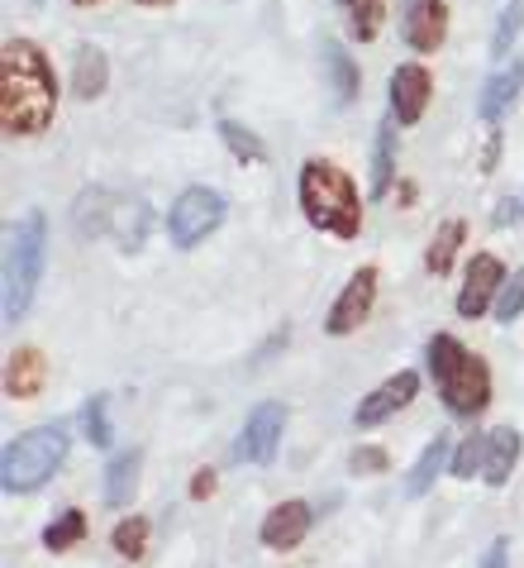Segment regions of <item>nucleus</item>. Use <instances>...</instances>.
I'll list each match as a JSON object with an SVG mask.
<instances>
[{
  "instance_id": "b1692460",
  "label": "nucleus",
  "mask_w": 524,
  "mask_h": 568,
  "mask_svg": "<svg viewBox=\"0 0 524 568\" xmlns=\"http://www.w3.org/2000/svg\"><path fill=\"white\" fill-rule=\"evenodd\" d=\"M219 139H225V149L238 158V163H263V158H267L263 139L253 130H244L238 120H219Z\"/></svg>"
},
{
  "instance_id": "39448f33",
  "label": "nucleus",
  "mask_w": 524,
  "mask_h": 568,
  "mask_svg": "<svg viewBox=\"0 0 524 568\" xmlns=\"http://www.w3.org/2000/svg\"><path fill=\"white\" fill-rule=\"evenodd\" d=\"M72 225L76 234H110L120 248H143L148 240V225H153V211L143 206V196L130 192H110V186H86L72 206Z\"/></svg>"
},
{
  "instance_id": "c85d7f7f",
  "label": "nucleus",
  "mask_w": 524,
  "mask_h": 568,
  "mask_svg": "<svg viewBox=\"0 0 524 568\" xmlns=\"http://www.w3.org/2000/svg\"><path fill=\"white\" fill-rule=\"evenodd\" d=\"M491 311H496L501 325H511V321H520V315H524V267L505 277V287H501V296H496V306H491Z\"/></svg>"
},
{
  "instance_id": "2f4dec72",
  "label": "nucleus",
  "mask_w": 524,
  "mask_h": 568,
  "mask_svg": "<svg viewBox=\"0 0 524 568\" xmlns=\"http://www.w3.org/2000/svg\"><path fill=\"white\" fill-rule=\"evenodd\" d=\"M353 473H387V454L381 449H353Z\"/></svg>"
},
{
  "instance_id": "9d476101",
  "label": "nucleus",
  "mask_w": 524,
  "mask_h": 568,
  "mask_svg": "<svg viewBox=\"0 0 524 568\" xmlns=\"http://www.w3.org/2000/svg\"><path fill=\"white\" fill-rule=\"evenodd\" d=\"M501 287H505V267H501V258L476 254L472 267H468L463 292H458V315H463V321H476V315H482L486 306H496Z\"/></svg>"
},
{
  "instance_id": "0eeeda50",
  "label": "nucleus",
  "mask_w": 524,
  "mask_h": 568,
  "mask_svg": "<svg viewBox=\"0 0 524 568\" xmlns=\"http://www.w3.org/2000/svg\"><path fill=\"white\" fill-rule=\"evenodd\" d=\"M225 196L210 192V186H191V192L177 196V206H172L167 215V234L177 248H196L205 234H215L219 225H225Z\"/></svg>"
},
{
  "instance_id": "bb28decb",
  "label": "nucleus",
  "mask_w": 524,
  "mask_h": 568,
  "mask_svg": "<svg viewBox=\"0 0 524 568\" xmlns=\"http://www.w3.org/2000/svg\"><path fill=\"white\" fill-rule=\"evenodd\" d=\"M82 535H86V516H82V511H62L53 526L43 530V545L53 549V555H62V549H72L76 540H82Z\"/></svg>"
},
{
  "instance_id": "4be33fe9",
  "label": "nucleus",
  "mask_w": 524,
  "mask_h": 568,
  "mask_svg": "<svg viewBox=\"0 0 524 568\" xmlns=\"http://www.w3.org/2000/svg\"><path fill=\"white\" fill-rule=\"evenodd\" d=\"M391 178H395V120H381L372 149V196H387Z\"/></svg>"
},
{
  "instance_id": "20e7f679",
  "label": "nucleus",
  "mask_w": 524,
  "mask_h": 568,
  "mask_svg": "<svg viewBox=\"0 0 524 568\" xmlns=\"http://www.w3.org/2000/svg\"><path fill=\"white\" fill-rule=\"evenodd\" d=\"M48 263V220L43 211L20 215V225L6 230V296H0V315L14 325L34 302Z\"/></svg>"
},
{
  "instance_id": "c756f323",
  "label": "nucleus",
  "mask_w": 524,
  "mask_h": 568,
  "mask_svg": "<svg viewBox=\"0 0 524 568\" xmlns=\"http://www.w3.org/2000/svg\"><path fill=\"white\" fill-rule=\"evenodd\" d=\"M482 464H486V435L482 439L468 435L453 454V478H472V473H482Z\"/></svg>"
},
{
  "instance_id": "412c9836",
  "label": "nucleus",
  "mask_w": 524,
  "mask_h": 568,
  "mask_svg": "<svg viewBox=\"0 0 524 568\" xmlns=\"http://www.w3.org/2000/svg\"><path fill=\"white\" fill-rule=\"evenodd\" d=\"M443 459H449V439L434 435L424 445V454L415 459V468H410V478H405V497H424L429 487H434V478L443 473Z\"/></svg>"
},
{
  "instance_id": "aec40b11",
  "label": "nucleus",
  "mask_w": 524,
  "mask_h": 568,
  "mask_svg": "<svg viewBox=\"0 0 524 568\" xmlns=\"http://www.w3.org/2000/svg\"><path fill=\"white\" fill-rule=\"evenodd\" d=\"M138 468H143V454L138 449H124L110 459L105 468V501L110 507H130L134 493H138Z\"/></svg>"
},
{
  "instance_id": "f3484780",
  "label": "nucleus",
  "mask_w": 524,
  "mask_h": 568,
  "mask_svg": "<svg viewBox=\"0 0 524 568\" xmlns=\"http://www.w3.org/2000/svg\"><path fill=\"white\" fill-rule=\"evenodd\" d=\"M43 377H48V358L39 349H14L10 354V368H6V392L10 397H20V402L39 397Z\"/></svg>"
},
{
  "instance_id": "2eb2a0df",
  "label": "nucleus",
  "mask_w": 524,
  "mask_h": 568,
  "mask_svg": "<svg viewBox=\"0 0 524 568\" xmlns=\"http://www.w3.org/2000/svg\"><path fill=\"white\" fill-rule=\"evenodd\" d=\"M520 91H524V62H520V58H511L496 77H486L482 97H476V115L496 124V120L505 115V110H511V105L520 101Z\"/></svg>"
},
{
  "instance_id": "393cba45",
  "label": "nucleus",
  "mask_w": 524,
  "mask_h": 568,
  "mask_svg": "<svg viewBox=\"0 0 524 568\" xmlns=\"http://www.w3.org/2000/svg\"><path fill=\"white\" fill-rule=\"evenodd\" d=\"M110 545H115V555H120V559L138 564V559H143V549H148V520H143V516L120 520L115 535H110Z\"/></svg>"
},
{
  "instance_id": "f704fd0d",
  "label": "nucleus",
  "mask_w": 524,
  "mask_h": 568,
  "mask_svg": "<svg viewBox=\"0 0 524 568\" xmlns=\"http://www.w3.org/2000/svg\"><path fill=\"white\" fill-rule=\"evenodd\" d=\"M505 559H511V545L496 540V545H491L486 555H482V564H476V568H505Z\"/></svg>"
},
{
  "instance_id": "6e6552de",
  "label": "nucleus",
  "mask_w": 524,
  "mask_h": 568,
  "mask_svg": "<svg viewBox=\"0 0 524 568\" xmlns=\"http://www.w3.org/2000/svg\"><path fill=\"white\" fill-rule=\"evenodd\" d=\"M281 430H286V406L281 402L253 406V416L244 420V435L234 439V459H244V464H273V454L281 445Z\"/></svg>"
},
{
  "instance_id": "6ab92c4d",
  "label": "nucleus",
  "mask_w": 524,
  "mask_h": 568,
  "mask_svg": "<svg viewBox=\"0 0 524 568\" xmlns=\"http://www.w3.org/2000/svg\"><path fill=\"white\" fill-rule=\"evenodd\" d=\"M105 82H110L105 53L95 49V43H82V49H76V62H72V91H76V101H95L105 91Z\"/></svg>"
},
{
  "instance_id": "dca6fc26",
  "label": "nucleus",
  "mask_w": 524,
  "mask_h": 568,
  "mask_svg": "<svg viewBox=\"0 0 524 568\" xmlns=\"http://www.w3.org/2000/svg\"><path fill=\"white\" fill-rule=\"evenodd\" d=\"M520 464V430H511V425H501V430L486 435V464H482V478L491 487H505L511 483V473Z\"/></svg>"
},
{
  "instance_id": "7ed1b4c3",
  "label": "nucleus",
  "mask_w": 524,
  "mask_h": 568,
  "mask_svg": "<svg viewBox=\"0 0 524 568\" xmlns=\"http://www.w3.org/2000/svg\"><path fill=\"white\" fill-rule=\"evenodd\" d=\"M429 373H434V387H439V397L443 406H449L453 416H482L486 412V402H491V373H486V363L476 358L463 339H453V335H434L429 339Z\"/></svg>"
},
{
  "instance_id": "f257e3e1",
  "label": "nucleus",
  "mask_w": 524,
  "mask_h": 568,
  "mask_svg": "<svg viewBox=\"0 0 524 568\" xmlns=\"http://www.w3.org/2000/svg\"><path fill=\"white\" fill-rule=\"evenodd\" d=\"M58 115V77L39 43L10 39L0 49V130L10 139L43 134Z\"/></svg>"
},
{
  "instance_id": "f03ea898",
  "label": "nucleus",
  "mask_w": 524,
  "mask_h": 568,
  "mask_svg": "<svg viewBox=\"0 0 524 568\" xmlns=\"http://www.w3.org/2000/svg\"><path fill=\"white\" fill-rule=\"evenodd\" d=\"M300 211H306L315 230L339 234V240H358V230H362L358 186L329 158H306V168H300Z\"/></svg>"
},
{
  "instance_id": "a878e982",
  "label": "nucleus",
  "mask_w": 524,
  "mask_h": 568,
  "mask_svg": "<svg viewBox=\"0 0 524 568\" xmlns=\"http://www.w3.org/2000/svg\"><path fill=\"white\" fill-rule=\"evenodd\" d=\"M520 29H524V0H511V6L501 10V20H496V34H491V58H501V62L511 58Z\"/></svg>"
},
{
  "instance_id": "72a5a7b5",
  "label": "nucleus",
  "mask_w": 524,
  "mask_h": 568,
  "mask_svg": "<svg viewBox=\"0 0 524 568\" xmlns=\"http://www.w3.org/2000/svg\"><path fill=\"white\" fill-rule=\"evenodd\" d=\"M210 493H215V468H201L196 478H191V497L201 501V497H210Z\"/></svg>"
},
{
  "instance_id": "a211bd4d",
  "label": "nucleus",
  "mask_w": 524,
  "mask_h": 568,
  "mask_svg": "<svg viewBox=\"0 0 524 568\" xmlns=\"http://www.w3.org/2000/svg\"><path fill=\"white\" fill-rule=\"evenodd\" d=\"M325 72H329V91H333V105H348L358 97V87H362V72H358V62L343 53V43L339 39H325Z\"/></svg>"
},
{
  "instance_id": "5701e85b",
  "label": "nucleus",
  "mask_w": 524,
  "mask_h": 568,
  "mask_svg": "<svg viewBox=\"0 0 524 568\" xmlns=\"http://www.w3.org/2000/svg\"><path fill=\"white\" fill-rule=\"evenodd\" d=\"M458 244H463V220H443L439 234H434V244H429V273L443 277L453 267V254H458Z\"/></svg>"
},
{
  "instance_id": "7c9ffc66",
  "label": "nucleus",
  "mask_w": 524,
  "mask_h": 568,
  "mask_svg": "<svg viewBox=\"0 0 524 568\" xmlns=\"http://www.w3.org/2000/svg\"><path fill=\"white\" fill-rule=\"evenodd\" d=\"M82 430H86V439L95 449L110 445V435H115V430H110V416H105V397H91V406L82 412Z\"/></svg>"
},
{
  "instance_id": "c9c22d12",
  "label": "nucleus",
  "mask_w": 524,
  "mask_h": 568,
  "mask_svg": "<svg viewBox=\"0 0 524 568\" xmlns=\"http://www.w3.org/2000/svg\"><path fill=\"white\" fill-rule=\"evenodd\" d=\"M138 6H172V0H138Z\"/></svg>"
},
{
  "instance_id": "ddd939ff",
  "label": "nucleus",
  "mask_w": 524,
  "mask_h": 568,
  "mask_svg": "<svg viewBox=\"0 0 524 568\" xmlns=\"http://www.w3.org/2000/svg\"><path fill=\"white\" fill-rule=\"evenodd\" d=\"M449 34V6L443 0H410L405 6V43L415 53H434Z\"/></svg>"
},
{
  "instance_id": "cd10ccee",
  "label": "nucleus",
  "mask_w": 524,
  "mask_h": 568,
  "mask_svg": "<svg viewBox=\"0 0 524 568\" xmlns=\"http://www.w3.org/2000/svg\"><path fill=\"white\" fill-rule=\"evenodd\" d=\"M343 6H348V20H353V34L377 39L381 20H387V0H343Z\"/></svg>"
},
{
  "instance_id": "423d86ee",
  "label": "nucleus",
  "mask_w": 524,
  "mask_h": 568,
  "mask_svg": "<svg viewBox=\"0 0 524 568\" xmlns=\"http://www.w3.org/2000/svg\"><path fill=\"white\" fill-rule=\"evenodd\" d=\"M68 459V430L62 425H39V430H24L20 439L6 445V459H0V487L6 493H34Z\"/></svg>"
},
{
  "instance_id": "1a4fd4ad",
  "label": "nucleus",
  "mask_w": 524,
  "mask_h": 568,
  "mask_svg": "<svg viewBox=\"0 0 524 568\" xmlns=\"http://www.w3.org/2000/svg\"><path fill=\"white\" fill-rule=\"evenodd\" d=\"M372 302H377V267H358V273L348 277V287L339 292V302L329 306L325 329L329 335H353V329L372 315Z\"/></svg>"
},
{
  "instance_id": "4468645a",
  "label": "nucleus",
  "mask_w": 524,
  "mask_h": 568,
  "mask_svg": "<svg viewBox=\"0 0 524 568\" xmlns=\"http://www.w3.org/2000/svg\"><path fill=\"white\" fill-rule=\"evenodd\" d=\"M310 526H315V511L306 507V501H281V507L267 511L258 535H263L267 549H296L310 535Z\"/></svg>"
},
{
  "instance_id": "f8f14e48",
  "label": "nucleus",
  "mask_w": 524,
  "mask_h": 568,
  "mask_svg": "<svg viewBox=\"0 0 524 568\" xmlns=\"http://www.w3.org/2000/svg\"><path fill=\"white\" fill-rule=\"evenodd\" d=\"M415 392H420V373H395V377H387V383H381L372 397H362L358 402V412H353V420L362 425V430H368V425H381L387 416H395L401 412V406H410L415 402Z\"/></svg>"
},
{
  "instance_id": "9b49d317",
  "label": "nucleus",
  "mask_w": 524,
  "mask_h": 568,
  "mask_svg": "<svg viewBox=\"0 0 524 568\" xmlns=\"http://www.w3.org/2000/svg\"><path fill=\"white\" fill-rule=\"evenodd\" d=\"M429 97H434V82H429V72L420 62H401L391 72V120L395 124H415L424 115Z\"/></svg>"
},
{
  "instance_id": "e433bc0d",
  "label": "nucleus",
  "mask_w": 524,
  "mask_h": 568,
  "mask_svg": "<svg viewBox=\"0 0 524 568\" xmlns=\"http://www.w3.org/2000/svg\"><path fill=\"white\" fill-rule=\"evenodd\" d=\"M72 6H101V0H72Z\"/></svg>"
},
{
  "instance_id": "473e14b6",
  "label": "nucleus",
  "mask_w": 524,
  "mask_h": 568,
  "mask_svg": "<svg viewBox=\"0 0 524 568\" xmlns=\"http://www.w3.org/2000/svg\"><path fill=\"white\" fill-rule=\"evenodd\" d=\"M491 220H496V225H520V220H524V196H515V201H501V211L491 215Z\"/></svg>"
}]
</instances>
